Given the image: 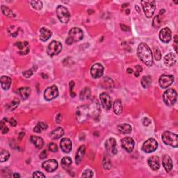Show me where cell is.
<instances>
[{
    "label": "cell",
    "instance_id": "22",
    "mask_svg": "<svg viewBox=\"0 0 178 178\" xmlns=\"http://www.w3.org/2000/svg\"><path fill=\"white\" fill-rule=\"evenodd\" d=\"M162 164L164 167V169L167 173H169L170 170H172L173 162H172L171 158H170L169 155H165L164 157H163Z\"/></svg>",
    "mask_w": 178,
    "mask_h": 178
},
{
    "label": "cell",
    "instance_id": "3",
    "mask_svg": "<svg viewBox=\"0 0 178 178\" xmlns=\"http://www.w3.org/2000/svg\"><path fill=\"white\" fill-rule=\"evenodd\" d=\"M76 120L79 123H83L89 118L90 115V108L86 105L79 106L76 111Z\"/></svg>",
    "mask_w": 178,
    "mask_h": 178
},
{
    "label": "cell",
    "instance_id": "27",
    "mask_svg": "<svg viewBox=\"0 0 178 178\" xmlns=\"http://www.w3.org/2000/svg\"><path fill=\"white\" fill-rule=\"evenodd\" d=\"M18 92L22 98L23 99H26L28 98L31 93V89L29 87L20 88V89H18Z\"/></svg>",
    "mask_w": 178,
    "mask_h": 178
},
{
    "label": "cell",
    "instance_id": "54",
    "mask_svg": "<svg viewBox=\"0 0 178 178\" xmlns=\"http://www.w3.org/2000/svg\"><path fill=\"white\" fill-rule=\"evenodd\" d=\"M10 124H11V125L12 127H15L17 125V121L15 120L14 119H11V120H10Z\"/></svg>",
    "mask_w": 178,
    "mask_h": 178
},
{
    "label": "cell",
    "instance_id": "55",
    "mask_svg": "<svg viewBox=\"0 0 178 178\" xmlns=\"http://www.w3.org/2000/svg\"><path fill=\"white\" fill-rule=\"evenodd\" d=\"M24 136V132H21L19 134V140H21L22 138H23Z\"/></svg>",
    "mask_w": 178,
    "mask_h": 178
},
{
    "label": "cell",
    "instance_id": "12",
    "mask_svg": "<svg viewBox=\"0 0 178 178\" xmlns=\"http://www.w3.org/2000/svg\"><path fill=\"white\" fill-rule=\"evenodd\" d=\"M105 148L110 155H114L117 153V144L116 141L113 138H110L106 141Z\"/></svg>",
    "mask_w": 178,
    "mask_h": 178
},
{
    "label": "cell",
    "instance_id": "37",
    "mask_svg": "<svg viewBox=\"0 0 178 178\" xmlns=\"http://www.w3.org/2000/svg\"><path fill=\"white\" fill-rule=\"evenodd\" d=\"M10 157V154L8 151L2 150L0 153V161L1 162H4L8 160Z\"/></svg>",
    "mask_w": 178,
    "mask_h": 178
},
{
    "label": "cell",
    "instance_id": "41",
    "mask_svg": "<svg viewBox=\"0 0 178 178\" xmlns=\"http://www.w3.org/2000/svg\"><path fill=\"white\" fill-rule=\"evenodd\" d=\"M31 5L34 9L40 11L43 8V3L40 1H32L31 2Z\"/></svg>",
    "mask_w": 178,
    "mask_h": 178
},
{
    "label": "cell",
    "instance_id": "13",
    "mask_svg": "<svg viewBox=\"0 0 178 178\" xmlns=\"http://www.w3.org/2000/svg\"><path fill=\"white\" fill-rule=\"evenodd\" d=\"M91 73L93 78H99L104 74V67L100 63H96L92 65L91 69Z\"/></svg>",
    "mask_w": 178,
    "mask_h": 178
},
{
    "label": "cell",
    "instance_id": "10",
    "mask_svg": "<svg viewBox=\"0 0 178 178\" xmlns=\"http://www.w3.org/2000/svg\"><path fill=\"white\" fill-rule=\"evenodd\" d=\"M58 88L55 85H53V86L48 87L47 89L44 92V97L46 100L50 101L52 99L56 98L58 96Z\"/></svg>",
    "mask_w": 178,
    "mask_h": 178
},
{
    "label": "cell",
    "instance_id": "33",
    "mask_svg": "<svg viewBox=\"0 0 178 178\" xmlns=\"http://www.w3.org/2000/svg\"><path fill=\"white\" fill-rule=\"evenodd\" d=\"M47 128V124L43 123V122H40V123H38L37 125L35 126V127L33 129V131L36 133H40L42 132L43 131L45 130Z\"/></svg>",
    "mask_w": 178,
    "mask_h": 178
},
{
    "label": "cell",
    "instance_id": "35",
    "mask_svg": "<svg viewBox=\"0 0 178 178\" xmlns=\"http://www.w3.org/2000/svg\"><path fill=\"white\" fill-rule=\"evenodd\" d=\"M1 8H2V13H3L4 15H5L6 16L9 17V18H15V17H16V15H15V13L11 11V9H9L8 7H6V6H4V5H2Z\"/></svg>",
    "mask_w": 178,
    "mask_h": 178
},
{
    "label": "cell",
    "instance_id": "29",
    "mask_svg": "<svg viewBox=\"0 0 178 178\" xmlns=\"http://www.w3.org/2000/svg\"><path fill=\"white\" fill-rule=\"evenodd\" d=\"M91 89L89 88L86 87L80 92V99H81V100H88L91 97Z\"/></svg>",
    "mask_w": 178,
    "mask_h": 178
},
{
    "label": "cell",
    "instance_id": "18",
    "mask_svg": "<svg viewBox=\"0 0 178 178\" xmlns=\"http://www.w3.org/2000/svg\"><path fill=\"white\" fill-rule=\"evenodd\" d=\"M60 146L63 152L69 153L72 150V142L69 138H64L61 139Z\"/></svg>",
    "mask_w": 178,
    "mask_h": 178
},
{
    "label": "cell",
    "instance_id": "5",
    "mask_svg": "<svg viewBox=\"0 0 178 178\" xmlns=\"http://www.w3.org/2000/svg\"><path fill=\"white\" fill-rule=\"evenodd\" d=\"M177 92L173 89H168L163 95V99H164V103L169 106L174 105L177 101Z\"/></svg>",
    "mask_w": 178,
    "mask_h": 178
},
{
    "label": "cell",
    "instance_id": "6",
    "mask_svg": "<svg viewBox=\"0 0 178 178\" xmlns=\"http://www.w3.org/2000/svg\"><path fill=\"white\" fill-rule=\"evenodd\" d=\"M143 6V11L145 16L148 18H150L155 13L156 9V2L155 1H149V0H144L141 2Z\"/></svg>",
    "mask_w": 178,
    "mask_h": 178
},
{
    "label": "cell",
    "instance_id": "38",
    "mask_svg": "<svg viewBox=\"0 0 178 178\" xmlns=\"http://www.w3.org/2000/svg\"><path fill=\"white\" fill-rule=\"evenodd\" d=\"M37 65H34L32 68H31V69H29L27 71H25L23 72V76L26 78H29L30 77L31 75L34 74V72H35L36 70H37Z\"/></svg>",
    "mask_w": 178,
    "mask_h": 178
},
{
    "label": "cell",
    "instance_id": "40",
    "mask_svg": "<svg viewBox=\"0 0 178 178\" xmlns=\"http://www.w3.org/2000/svg\"><path fill=\"white\" fill-rule=\"evenodd\" d=\"M92 111L93 112L92 114H93V116L95 117V118L99 116V112H100V109H99V105L97 102H96V104L95 102L93 103V105H92Z\"/></svg>",
    "mask_w": 178,
    "mask_h": 178
},
{
    "label": "cell",
    "instance_id": "45",
    "mask_svg": "<svg viewBox=\"0 0 178 178\" xmlns=\"http://www.w3.org/2000/svg\"><path fill=\"white\" fill-rule=\"evenodd\" d=\"M82 177H93V173H92L91 170L87 169V170H85L84 173H83Z\"/></svg>",
    "mask_w": 178,
    "mask_h": 178
},
{
    "label": "cell",
    "instance_id": "44",
    "mask_svg": "<svg viewBox=\"0 0 178 178\" xmlns=\"http://www.w3.org/2000/svg\"><path fill=\"white\" fill-rule=\"evenodd\" d=\"M161 24H162V19H161L159 16H157L153 20V26L156 28H158L160 26Z\"/></svg>",
    "mask_w": 178,
    "mask_h": 178
},
{
    "label": "cell",
    "instance_id": "49",
    "mask_svg": "<svg viewBox=\"0 0 178 178\" xmlns=\"http://www.w3.org/2000/svg\"><path fill=\"white\" fill-rule=\"evenodd\" d=\"M33 177H45V175L40 171H36L33 173Z\"/></svg>",
    "mask_w": 178,
    "mask_h": 178
},
{
    "label": "cell",
    "instance_id": "26",
    "mask_svg": "<svg viewBox=\"0 0 178 178\" xmlns=\"http://www.w3.org/2000/svg\"><path fill=\"white\" fill-rule=\"evenodd\" d=\"M0 82H1V86L2 89L4 90L9 89V88L11 85V78L7 76H2L1 79H0Z\"/></svg>",
    "mask_w": 178,
    "mask_h": 178
},
{
    "label": "cell",
    "instance_id": "43",
    "mask_svg": "<svg viewBox=\"0 0 178 178\" xmlns=\"http://www.w3.org/2000/svg\"><path fill=\"white\" fill-rule=\"evenodd\" d=\"M7 120L6 119H4V120H2L1 121V125H0V128H1V131L2 134H6L7 132L9 131V128L8 127H7L6 124V121Z\"/></svg>",
    "mask_w": 178,
    "mask_h": 178
},
{
    "label": "cell",
    "instance_id": "2",
    "mask_svg": "<svg viewBox=\"0 0 178 178\" xmlns=\"http://www.w3.org/2000/svg\"><path fill=\"white\" fill-rule=\"evenodd\" d=\"M83 37H84V33H83L82 29L77 27H74L70 29V31H69V35H68V37L65 40V43L68 45H71L72 43L82 40Z\"/></svg>",
    "mask_w": 178,
    "mask_h": 178
},
{
    "label": "cell",
    "instance_id": "52",
    "mask_svg": "<svg viewBox=\"0 0 178 178\" xmlns=\"http://www.w3.org/2000/svg\"><path fill=\"white\" fill-rule=\"evenodd\" d=\"M62 121V115L61 113H58V115L56 117V122H57V123H61Z\"/></svg>",
    "mask_w": 178,
    "mask_h": 178
},
{
    "label": "cell",
    "instance_id": "58",
    "mask_svg": "<svg viewBox=\"0 0 178 178\" xmlns=\"http://www.w3.org/2000/svg\"><path fill=\"white\" fill-rule=\"evenodd\" d=\"M13 177H20V175H19V174L15 173V174L13 175Z\"/></svg>",
    "mask_w": 178,
    "mask_h": 178
},
{
    "label": "cell",
    "instance_id": "34",
    "mask_svg": "<svg viewBox=\"0 0 178 178\" xmlns=\"http://www.w3.org/2000/svg\"><path fill=\"white\" fill-rule=\"evenodd\" d=\"M72 164V159L68 157H63L61 160V165L65 170H68Z\"/></svg>",
    "mask_w": 178,
    "mask_h": 178
},
{
    "label": "cell",
    "instance_id": "14",
    "mask_svg": "<svg viewBox=\"0 0 178 178\" xmlns=\"http://www.w3.org/2000/svg\"><path fill=\"white\" fill-rule=\"evenodd\" d=\"M122 143V147L125 149L127 152H131L134 150V141L130 137H126L124 138L123 140L121 141Z\"/></svg>",
    "mask_w": 178,
    "mask_h": 178
},
{
    "label": "cell",
    "instance_id": "57",
    "mask_svg": "<svg viewBox=\"0 0 178 178\" xmlns=\"http://www.w3.org/2000/svg\"><path fill=\"white\" fill-rule=\"evenodd\" d=\"M127 72L130 73V74H131V73H132V72H133V70H132V69H131V68H128V69L127 70Z\"/></svg>",
    "mask_w": 178,
    "mask_h": 178
},
{
    "label": "cell",
    "instance_id": "19",
    "mask_svg": "<svg viewBox=\"0 0 178 178\" xmlns=\"http://www.w3.org/2000/svg\"><path fill=\"white\" fill-rule=\"evenodd\" d=\"M16 45L18 48V53L21 55L27 54L29 52V45L27 42H18Z\"/></svg>",
    "mask_w": 178,
    "mask_h": 178
},
{
    "label": "cell",
    "instance_id": "15",
    "mask_svg": "<svg viewBox=\"0 0 178 178\" xmlns=\"http://www.w3.org/2000/svg\"><path fill=\"white\" fill-rule=\"evenodd\" d=\"M159 38L160 40L165 43H169L171 40L172 35H171V31L169 28L165 27L162 29L160 31L159 33Z\"/></svg>",
    "mask_w": 178,
    "mask_h": 178
},
{
    "label": "cell",
    "instance_id": "11",
    "mask_svg": "<svg viewBox=\"0 0 178 178\" xmlns=\"http://www.w3.org/2000/svg\"><path fill=\"white\" fill-rule=\"evenodd\" d=\"M174 82V77L171 75H163L160 77L159 83L162 89L169 87Z\"/></svg>",
    "mask_w": 178,
    "mask_h": 178
},
{
    "label": "cell",
    "instance_id": "7",
    "mask_svg": "<svg viewBox=\"0 0 178 178\" xmlns=\"http://www.w3.org/2000/svg\"><path fill=\"white\" fill-rule=\"evenodd\" d=\"M57 15L59 20L62 23L66 24L70 20V13L65 7L58 6L57 9Z\"/></svg>",
    "mask_w": 178,
    "mask_h": 178
},
{
    "label": "cell",
    "instance_id": "50",
    "mask_svg": "<svg viewBox=\"0 0 178 178\" xmlns=\"http://www.w3.org/2000/svg\"><path fill=\"white\" fill-rule=\"evenodd\" d=\"M136 71L134 73V75H135L136 77H138L140 75V72L142 71V68H141V65H137L136 66Z\"/></svg>",
    "mask_w": 178,
    "mask_h": 178
},
{
    "label": "cell",
    "instance_id": "51",
    "mask_svg": "<svg viewBox=\"0 0 178 178\" xmlns=\"http://www.w3.org/2000/svg\"><path fill=\"white\" fill-rule=\"evenodd\" d=\"M151 124V120L148 118H144L143 120V125L144 126H149Z\"/></svg>",
    "mask_w": 178,
    "mask_h": 178
},
{
    "label": "cell",
    "instance_id": "31",
    "mask_svg": "<svg viewBox=\"0 0 178 178\" xmlns=\"http://www.w3.org/2000/svg\"><path fill=\"white\" fill-rule=\"evenodd\" d=\"M113 111L116 115H120L123 111V104H122L120 99H116L114 102Z\"/></svg>",
    "mask_w": 178,
    "mask_h": 178
},
{
    "label": "cell",
    "instance_id": "8",
    "mask_svg": "<svg viewBox=\"0 0 178 178\" xmlns=\"http://www.w3.org/2000/svg\"><path fill=\"white\" fill-rule=\"evenodd\" d=\"M158 147V143L155 138H151L148 139L143 143L142 146V150L146 153L152 152L157 150Z\"/></svg>",
    "mask_w": 178,
    "mask_h": 178
},
{
    "label": "cell",
    "instance_id": "23",
    "mask_svg": "<svg viewBox=\"0 0 178 178\" xmlns=\"http://www.w3.org/2000/svg\"><path fill=\"white\" fill-rule=\"evenodd\" d=\"M52 31L47 28L42 27L40 29V39L41 41H47L52 36Z\"/></svg>",
    "mask_w": 178,
    "mask_h": 178
},
{
    "label": "cell",
    "instance_id": "46",
    "mask_svg": "<svg viewBox=\"0 0 178 178\" xmlns=\"http://www.w3.org/2000/svg\"><path fill=\"white\" fill-rule=\"evenodd\" d=\"M49 150H50V151H51V152H57V151L58 150V147L57 144H55V143H51L49 144Z\"/></svg>",
    "mask_w": 178,
    "mask_h": 178
},
{
    "label": "cell",
    "instance_id": "28",
    "mask_svg": "<svg viewBox=\"0 0 178 178\" xmlns=\"http://www.w3.org/2000/svg\"><path fill=\"white\" fill-rule=\"evenodd\" d=\"M118 131L123 134H128L131 131V127L128 124H122V125H118Z\"/></svg>",
    "mask_w": 178,
    "mask_h": 178
},
{
    "label": "cell",
    "instance_id": "48",
    "mask_svg": "<svg viewBox=\"0 0 178 178\" xmlns=\"http://www.w3.org/2000/svg\"><path fill=\"white\" fill-rule=\"evenodd\" d=\"M75 86V82L73 81H71L70 82V95H71V97H75V93L73 92V88H74Z\"/></svg>",
    "mask_w": 178,
    "mask_h": 178
},
{
    "label": "cell",
    "instance_id": "32",
    "mask_svg": "<svg viewBox=\"0 0 178 178\" xmlns=\"http://www.w3.org/2000/svg\"><path fill=\"white\" fill-rule=\"evenodd\" d=\"M102 85L104 89H111L113 88V82L109 77H104L102 80Z\"/></svg>",
    "mask_w": 178,
    "mask_h": 178
},
{
    "label": "cell",
    "instance_id": "47",
    "mask_svg": "<svg viewBox=\"0 0 178 178\" xmlns=\"http://www.w3.org/2000/svg\"><path fill=\"white\" fill-rule=\"evenodd\" d=\"M155 58L157 61H160L162 58V54L159 50H156L155 51Z\"/></svg>",
    "mask_w": 178,
    "mask_h": 178
},
{
    "label": "cell",
    "instance_id": "53",
    "mask_svg": "<svg viewBox=\"0 0 178 178\" xmlns=\"http://www.w3.org/2000/svg\"><path fill=\"white\" fill-rule=\"evenodd\" d=\"M46 157H47V152H46L45 150H44V151H43L42 152L40 153V158L41 159H45V158H46Z\"/></svg>",
    "mask_w": 178,
    "mask_h": 178
},
{
    "label": "cell",
    "instance_id": "4",
    "mask_svg": "<svg viewBox=\"0 0 178 178\" xmlns=\"http://www.w3.org/2000/svg\"><path fill=\"white\" fill-rule=\"evenodd\" d=\"M162 140L165 144L177 148L178 146V136L176 134L170 131H165L162 134Z\"/></svg>",
    "mask_w": 178,
    "mask_h": 178
},
{
    "label": "cell",
    "instance_id": "56",
    "mask_svg": "<svg viewBox=\"0 0 178 178\" xmlns=\"http://www.w3.org/2000/svg\"><path fill=\"white\" fill-rule=\"evenodd\" d=\"M120 26H121V27H124V28H123L122 29H123V30H125V31H128V30H127V29H125V28H128L127 26L124 25V24H123V25H122V24H120Z\"/></svg>",
    "mask_w": 178,
    "mask_h": 178
},
{
    "label": "cell",
    "instance_id": "25",
    "mask_svg": "<svg viewBox=\"0 0 178 178\" xmlns=\"http://www.w3.org/2000/svg\"><path fill=\"white\" fill-rule=\"evenodd\" d=\"M30 140L31 143H33L36 148H38V149H41L43 147L44 142L43 138L41 137H39V136H31Z\"/></svg>",
    "mask_w": 178,
    "mask_h": 178
},
{
    "label": "cell",
    "instance_id": "17",
    "mask_svg": "<svg viewBox=\"0 0 178 178\" xmlns=\"http://www.w3.org/2000/svg\"><path fill=\"white\" fill-rule=\"evenodd\" d=\"M100 98V101L102 103V106L104 107L106 110H109L111 108L112 105V102L110 96L106 92H102L99 96Z\"/></svg>",
    "mask_w": 178,
    "mask_h": 178
},
{
    "label": "cell",
    "instance_id": "39",
    "mask_svg": "<svg viewBox=\"0 0 178 178\" xmlns=\"http://www.w3.org/2000/svg\"><path fill=\"white\" fill-rule=\"evenodd\" d=\"M102 164H103V166L104 168V169L109 170V169H111L112 164H111V162L110 159H109L108 157H104L103 162H102Z\"/></svg>",
    "mask_w": 178,
    "mask_h": 178
},
{
    "label": "cell",
    "instance_id": "21",
    "mask_svg": "<svg viewBox=\"0 0 178 178\" xmlns=\"http://www.w3.org/2000/svg\"><path fill=\"white\" fill-rule=\"evenodd\" d=\"M148 164L153 170H157L160 168L159 159L156 156L150 157L148 160Z\"/></svg>",
    "mask_w": 178,
    "mask_h": 178
},
{
    "label": "cell",
    "instance_id": "20",
    "mask_svg": "<svg viewBox=\"0 0 178 178\" xmlns=\"http://www.w3.org/2000/svg\"><path fill=\"white\" fill-rule=\"evenodd\" d=\"M177 62V57L175 53H169L165 56L164 63L166 66H173Z\"/></svg>",
    "mask_w": 178,
    "mask_h": 178
},
{
    "label": "cell",
    "instance_id": "16",
    "mask_svg": "<svg viewBox=\"0 0 178 178\" xmlns=\"http://www.w3.org/2000/svg\"><path fill=\"white\" fill-rule=\"evenodd\" d=\"M42 166L47 172H53L57 169L58 163L55 159L47 160L43 163Z\"/></svg>",
    "mask_w": 178,
    "mask_h": 178
},
{
    "label": "cell",
    "instance_id": "9",
    "mask_svg": "<svg viewBox=\"0 0 178 178\" xmlns=\"http://www.w3.org/2000/svg\"><path fill=\"white\" fill-rule=\"evenodd\" d=\"M62 50V45L61 43L58 42V41L54 40L51 42L50 45H49L47 52L48 55L50 56H55L59 54Z\"/></svg>",
    "mask_w": 178,
    "mask_h": 178
},
{
    "label": "cell",
    "instance_id": "1",
    "mask_svg": "<svg viewBox=\"0 0 178 178\" xmlns=\"http://www.w3.org/2000/svg\"><path fill=\"white\" fill-rule=\"evenodd\" d=\"M137 54L141 60L148 66L152 65L153 57L150 48L148 47L147 44L141 43L138 46Z\"/></svg>",
    "mask_w": 178,
    "mask_h": 178
},
{
    "label": "cell",
    "instance_id": "42",
    "mask_svg": "<svg viewBox=\"0 0 178 178\" xmlns=\"http://www.w3.org/2000/svg\"><path fill=\"white\" fill-rule=\"evenodd\" d=\"M19 103V102L18 100V99H15V100H13L11 102H10L8 105H7V109L10 111H13L15 109L18 107Z\"/></svg>",
    "mask_w": 178,
    "mask_h": 178
},
{
    "label": "cell",
    "instance_id": "36",
    "mask_svg": "<svg viewBox=\"0 0 178 178\" xmlns=\"http://www.w3.org/2000/svg\"><path fill=\"white\" fill-rule=\"evenodd\" d=\"M141 83L142 86L146 89V88H148L150 86L151 83H152V79L150 76H145L141 79Z\"/></svg>",
    "mask_w": 178,
    "mask_h": 178
},
{
    "label": "cell",
    "instance_id": "24",
    "mask_svg": "<svg viewBox=\"0 0 178 178\" xmlns=\"http://www.w3.org/2000/svg\"><path fill=\"white\" fill-rule=\"evenodd\" d=\"M85 148L84 145H81L78 149L76 156H75V162H76L77 164H79L82 162V161L84 159V157L85 155Z\"/></svg>",
    "mask_w": 178,
    "mask_h": 178
},
{
    "label": "cell",
    "instance_id": "30",
    "mask_svg": "<svg viewBox=\"0 0 178 178\" xmlns=\"http://www.w3.org/2000/svg\"><path fill=\"white\" fill-rule=\"evenodd\" d=\"M64 134V131L61 127H58L51 133V138L52 139H58Z\"/></svg>",
    "mask_w": 178,
    "mask_h": 178
}]
</instances>
